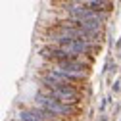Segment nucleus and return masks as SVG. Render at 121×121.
<instances>
[{
    "instance_id": "obj_1",
    "label": "nucleus",
    "mask_w": 121,
    "mask_h": 121,
    "mask_svg": "<svg viewBox=\"0 0 121 121\" xmlns=\"http://www.w3.org/2000/svg\"><path fill=\"white\" fill-rule=\"evenodd\" d=\"M39 94L56 98L67 106L77 104L81 98V92L77 90V86H64V85H52V83H42V88L39 90Z\"/></svg>"
},
{
    "instance_id": "obj_2",
    "label": "nucleus",
    "mask_w": 121,
    "mask_h": 121,
    "mask_svg": "<svg viewBox=\"0 0 121 121\" xmlns=\"http://www.w3.org/2000/svg\"><path fill=\"white\" fill-rule=\"evenodd\" d=\"M35 104H37V108L46 110V112H50V113H54V115H58V117H60V115H71V113L75 112L71 106L60 102V100H56V98H50V96H42V94H37Z\"/></svg>"
}]
</instances>
